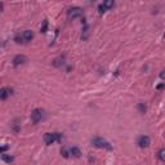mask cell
I'll return each mask as SVG.
<instances>
[{
	"label": "cell",
	"instance_id": "obj_6",
	"mask_svg": "<svg viewBox=\"0 0 165 165\" xmlns=\"http://www.w3.org/2000/svg\"><path fill=\"white\" fill-rule=\"evenodd\" d=\"M26 62V57L22 54H18L16 55L14 58H13V65L14 66H20V65H23V63Z\"/></svg>",
	"mask_w": 165,
	"mask_h": 165
},
{
	"label": "cell",
	"instance_id": "obj_18",
	"mask_svg": "<svg viewBox=\"0 0 165 165\" xmlns=\"http://www.w3.org/2000/svg\"><path fill=\"white\" fill-rule=\"evenodd\" d=\"M5 150H7V146H3V147H1V152L4 154V151H5Z\"/></svg>",
	"mask_w": 165,
	"mask_h": 165
},
{
	"label": "cell",
	"instance_id": "obj_13",
	"mask_svg": "<svg viewBox=\"0 0 165 165\" xmlns=\"http://www.w3.org/2000/svg\"><path fill=\"white\" fill-rule=\"evenodd\" d=\"M103 7L107 9V8H111V7H114V1L112 0H107V1H105L103 3Z\"/></svg>",
	"mask_w": 165,
	"mask_h": 165
},
{
	"label": "cell",
	"instance_id": "obj_19",
	"mask_svg": "<svg viewBox=\"0 0 165 165\" xmlns=\"http://www.w3.org/2000/svg\"><path fill=\"white\" fill-rule=\"evenodd\" d=\"M160 76H161V78H163V79L165 78V71H163V72H161V75H160Z\"/></svg>",
	"mask_w": 165,
	"mask_h": 165
},
{
	"label": "cell",
	"instance_id": "obj_7",
	"mask_svg": "<svg viewBox=\"0 0 165 165\" xmlns=\"http://www.w3.org/2000/svg\"><path fill=\"white\" fill-rule=\"evenodd\" d=\"M10 94H12V89H10V88H1V89H0V98H1L3 101L7 99V97Z\"/></svg>",
	"mask_w": 165,
	"mask_h": 165
},
{
	"label": "cell",
	"instance_id": "obj_15",
	"mask_svg": "<svg viewBox=\"0 0 165 165\" xmlns=\"http://www.w3.org/2000/svg\"><path fill=\"white\" fill-rule=\"evenodd\" d=\"M138 107H139V111H141V112L145 114V111H146V105H145V103H139V106H138Z\"/></svg>",
	"mask_w": 165,
	"mask_h": 165
},
{
	"label": "cell",
	"instance_id": "obj_10",
	"mask_svg": "<svg viewBox=\"0 0 165 165\" xmlns=\"http://www.w3.org/2000/svg\"><path fill=\"white\" fill-rule=\"evenodd\" d=\"M158 158L160 159L161 161H164V163H165V147L161 148V150L158 152Z\"/></svg>",
	"mask_w": 165,
	"mask_h": 165
},
{
	"label": "cell",
	"instance_id": "obj_12",
	"mask_svg": "<svg viewBox=\"0 0 165 165\" xmlns=\"http://www.w3.org/2000/svg\"><path fill=\"white\" fill-rule=\"evenodd\" d=\"M1 159L4 161H7V163H9V164L13 161V156H7L5 154H1Z\"/></svg>",
	"mask_w": 165,
	"mask_h": 165
},
{
	"label": "cell",
	"instance_id": "obj_14",
	"mask_svg": "<svg viewBox=\"0 0 165 165\" xmlns=\"http://www.w3.org/2000/svg\"><path fill=\"white\" fill-rule=\"evenodd\" d=\"M47 27H48V21H44L41 26V32H47Z\"/></svg>",
	"mask_w": 165,
	"mask_h": 165
},
{
	"label": "cell",
	"instance_id": "obj_17",
	"mask_svg": "<svg viewBox=\"0 0 165 165\" xmlns=\"http://www.w3.org/2000/svg\"><path fill=\"white\" fill-rule=\"evenodd\" d=\"M98 10H99V13H103V12H105V10H106V8L103 7V4H101L99 7H98Z\"/></svg>",
	"mask_w": 165,
	"mask_h": 165
},
{
	"label": "cell",
	"instance_id": "obj_16",
	"mask_svg": "<svg viewBox=\"0 0 165 165\" xmlns=\"http://www.w3.org/2000/svg\"><path fill=\"white\" fill-rule=\"evenodd\" d=\"M61 154L63 155V158H68V152H67V150H66V148H63V150L61 151Z\"/></svg>",
	"mask_w": 165,
	"mask_h": 165
},
{
	"label": "cell",
	"instance_id": "obj_1",
	"mask_svg": "<svg viewBox=\"0 0 165 165\" xmlns=\"http://www.w3.org/2000/svg\"><path fill=\"white\" fill-rule=\"evenodd\" d=\"M92 145L97 148H106V150H112V146L110 145V142L101 137H95L94 139H92Z\"/></svg>",
	"mask_w": 165,
	"mask_h": 165
},
{
	"label": "cell",
	"instance_id": "obj_3",
	"mask_svg": "<svg viewBox=\"0 0 165 165\" xmlns=\"http://www.w3.org/2000/svg\"><path fill=\"white\" fill-rule=\"evenodd\" d=\"M83 16V9L79 7H74V8H70L67 10V17L68 20H74V18H78V17H81Z\"/></svg>",
	"mask_w": 165,
	"mask_h": 165
},
{
	"label": "cell",
	"instance_id": "obj_5",
	"mask_svg": "<svg viewBox=\"0 0 165 165\" xmlns=\"http://www.w3.org/2000/svg\"><path fill=\"white\" fill-rule=\"evenodd\" d=\"M150 137H147V135H142V137L138 138V146H139L141 148H145V147H148L150 146Z\"/></svg>",
	"mask_w": 165,
	"mask_h": 165
},
{
	"label": "cell",
	"instance_id": "obj_4",
	"mask_svg": "<svg viewBox=\"0 0 165 165\" xmlns=\"http://www.w3.org/2000/svg\"><path fill=\"white\" fill-rule=\"evenodd\" d=\"M43 119V111L39 110V108H35V110L31 112V120H32L34 124H38L39 121H41Z\"/></svg>",
	"mask_w": 165,
	"mask_h": 165
},
{
	"label": "cell",
	"instance_id": "obj_2",
	"mask_svg": "<svg viewBox=\"0 0 165 165\" xmlns=\"http://www.w3.org/2000/svg\"><path fill=\"white\" fill-rule=\"evenodd\" d=\"M61 137H62L61 133H47V134L44 135V142L47 143V145H52V143L61 141Z\"/></svg>",
	"mask_w": 165,
	"mask_h": 165
},
{
	"label": "cell",
	"instance_id": "obj_9",
	"mask_svg": "<svg viewBox=\"0 0 165 165\" xmlns=\"http://www.w3.org/2000/svg\"><path fill=\"white\" fill-rule=\"evenodd\" d=\"M70 154L72 156H75V158H80L81 156V151L79 150L78 147H72V148H70Z\"/></svg>",
	"mask_w": 165,
	"mask_h": 165
},
{
	"label": "cell",
	"instance_id": "obj_8",
	"mask_svg": "<svg viewBox=\"0 0 165 165\" xmlns=\"http://www.w3.org/2000/svg\"><path fill=\"white\" fill-rule=\"evenodd\" d=\"M22 38H23V41H25V43L31 41V39L34 38V34H32V31H30V30H26L25 32L22 34Z\"/></svg>",
	"mask_w": 165,
	"mask_h": 165
},
{
	"label": "cell",
	"instance_id": "obj_11",
	"mask_svg": "<svg viewBox=\"0 0 165 165\" xmlns=\"http://www.w3.org/2000/svg\"><path fill=\"white\" fill-rule=\"evenodd\" d=\"M53 65H54L55 67H60V66H62V65H63V58L60 57V58H57V60H54Z\"/></svg>",
	"mask_w": 165,
	"mask_h": 165
},
{
	"label": "cell",
	"instance_id": "obj_20",
	"mask_svg": "<svg viewBox=\"0 0 165 165\" xmlns=\"http://www.w3.org/2000/svg\"><path fill=\"white\" fill-rule=\"evenodd\" d=\"M164 38H165V34H164Z\"/></svg>",
	"mask_w": 165,
	"mask_h": 165
}]
</instances>
